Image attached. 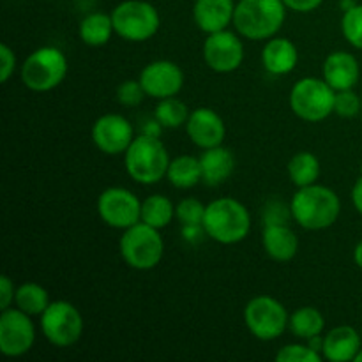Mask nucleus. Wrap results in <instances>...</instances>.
I'll use <instances>...</instances> for the list:
<instances>
[{
	"label": "nucleus",
	"instance_id": "20",
	"mask_svg": "<svg viewBox=\"0 0 362 362\" xmlns=\"http://www.w3.org/2000/svg\"><path fill=\"white\" fill-rule=\"evenodd\" d=\"M235 0H194L193 21L204 34L225 30L233 25Z\"/></svg>",
	"mask_w": 362,
	"mask_h": 362
},
{
	"label": "nucleus",
	"instance_id": "39",
	"mask_svg": "<svg viewBox=\"0 0 362 362\" xmlns=\"http://www.w3.org/2000/svg\"><path fill=\"white\" fill-rule=\"evenodd\" d=\"M165 129V127L161 126V124L158 122V119H152V120H148L147 124H145L144 126V131H141V133L144 134H151V136H161V131Z\"/></svg>",
	"mask_w": 362,
	"mask_h": 362
},
{
	"label": "nucleus",
	"instance_id": "10",
	"mask_svg": "<svg viewBox=\"0 0 362 362\" xmlns=\"http://www.w3.org/2000/svg\"><path fill=\"white\" fill-rule=\"evenodd\" d=\"M290 313L271 296H257L244 306V324L260 341H274L288 329Z\"/></svg>",
	"mask_w": 362,
	"mask_h": 362
},
{
	"label": "nucleus",
	"instance_id": "17",
	"mask_svg": "<svg viewBox=\"0 0 362 362\" xmlns=\"http://www.w3.org/2000/svg\"><path fill=\"white\" fill-rule=\"evenodd\" d=\"M322 78L336 92L354 88L361 78L359 60L350 52H331L322 64Z\"/></svg>",
	"mask_w": 362,
	"mask_h": 362
},
{
	"label": "nucleus",
	"instance_id": "30",
	"mask_svg": "<svg viewBox=\"0 0 362 362\" xmlns=\"http://www.w3.org/2000/svg\"><path fill=\"white\" fill-rule=\"evenodd\" d=\"M341 34L352 48L362 49V4L343 11Z\"/></svg>",
	"mask_w": 362,
	"mask_h": 362
},
{
	"label": "nucleus",
	"instance_id": "11",
	"mask_svg": "<svg viewBox=\"0 0 362 362\" xmlns=\"http://www.w3.org/2000/svg\"><path fill=\"white\" fill-rule=\"evenodd\" d=\"M98 214L110 228L126 230L141 221V200L127 187H106L98 198Z\"/></svg>",
	"mask_w": 362,
	"mask_h": 362
},
{
	"label": "nucleus",
	"instance_id": "29",
	"mask_svg": "<svg viewBox=\"0 0 362 362\" xmlns=\"http://www.w3.org/2000/svg\"><path fill=\"white\" fill-rule=\"evenodd\" d=\"M189 113L186 103L180 101L175 95V98L161 99L156 106L154 117L165 129H177V127L186 126Z\"/></svg>",
	"mask_w": 362,
	"mask_h": 362
},
{
	"label": "nucleus",
	"instance_id": "35",
	"mask_svg": "<svg viewBox=\"0 0 362 362\" xmlns=\"http://www.w3.org/2000/svg\"><path fill=\"white\" fill-rule=\"evenodd\" d=\"M18 67L16 53L9 45H0V81L7 83Z\"/></svg>",
	"mask_w": 362,
	"mask_h": 362
},
{
	"label": "nucleus",
	"instance_id": "22",
	"mask_svg": "<svg viewBox=\"0 0 362 362\" xmlns=\"http://www.w3.org/2000/svg\"><path fill=\"white\" fill-rule=\"evenodd\" d=\"M202 165V182L207 186H221L232 177L235 170V156L230 148L218 145L204 151L200 156Z\"/></svg>",
	"mask_w": 362,
	"mask_h": 362
},
{
	"label": "nucleus",
	"instance_id": "3",
	"mask_svg": "<svg viewBox=\"0 0 362 362\" xmlns=\"http://www.w3.org/2000/svg\"><path fill=\"white\" fill-rule=\"evenodd\" d=\"M283 0H239L233 28L247 41H267L279 34L286 20Z\"/></svg>",
	"mask_w": 362,
	"mask_h": 362
},
{
	"label": "nucleus",
	"instance_id": "16",
	"mask_svg": "<svg viewBox=\"0 0 362 362\" xmlns=\"http://www.w3.org/2000/svg\"><path fill=\"white\" fill-rule=\"evenodd\" d=\"M186 133L193 145H197L202 151H207V148L223 145L226 136V126L218 112L207 108V106H202L189 113V119L186 122Z\"/></svg>",
	"mask_w": 362,
	"mask_h": 362
},
{
	"label": "nucleus",
	"instance_id": "38",
	"mask_svg": "<svg viewBox=\"0 0 362 362\" xmlns=\"http://www.w3.org/2000/svg\"><path fill=\"white\" fill-rule=\"evenodd\" d=\"M350 197H352V204L354 207H356V211L362 216V173L359 179L356 180V184H354L352 194H350Z\"/></svg>",
	"mask_w": 362,
	"mask_h": 362
},
{
	"label": "nucleus",
	"instance_id": "5",
	"mask_svg": "<svg viewBox=\"0 0 362 362\" xmlns=\"http://www.w3.org/2000/svg\"><path fill=\"white\" fill-rule=\"evenodd\" d=\"M119 251L124 264L134 271H152L165 255V240L158 228L140 221L122 230Z\"/></svg>",
	"mask_w": 362,
	"mask_h": 362
},
{
	"label": "nucleus",
	"instance_id": "9",
	"mask_svg": "<svg viewBox=\"0 0 362 362\" xmlns=\"http://www.w3.org/2000/svg\"><path fill=\"white\" fill-rule=\"evenodd\" d=\"M39 327L49 345L69 349L83 336L85 322L80 310L69 300H52L39 317Z\"/></svg>",
	"mask_w": 362,
	"mask_h": 362
},
{
	"label": "nucleus",
	"instance_id": "19",
	"mask_svg": "<svg viewBox=\"0 0 362 362\" xmlns=\"http://www.w3.org/2000/svg\"><path fill=\"white\" fill-rule=\"evenodd\" d=\"M262 66L272 76H286L299 64V49L288 37L274 35L267 39L262 49Z\"/></svg>",
	"mask_w": 362,
	"mask_h": 362
},
{
	"label": "nucleus",
	"instance_id": "31",
	"mask_svg": "<svg viewBox=\"0 0 362 362\" xmlns=\"http://www.w3.org/2000/svg\"><path fill=\"white\" fill-rule=\"evenodd\" d=\"M205 207L198 198H182L175 205V219L182 226H202L205 218Z\"/></svg>",
	"mask_w": 362,
	"mask_h": 362
},
{
	"label": "nucleus",
	"instance_id": "6",
	"mask_svg": "<svg viewBox=\"0 0 362 362\" xmlns=\"http://www.w3.org/2000/svg\"><path fill=\"white\" fill-rule=\"evenodd\" d=\"M67 71L69 62L62 49L57 46H41L23 60L20 78L28 90L49 92L66 80Z\"/></svg>",
	"mask_w": 362,
	"mask_h": 362
},
{
	"label": "nucleus",
	"instance_id": "41",
	"mask_svg": "<svg viewBox=\"0 0 362 362\" xmlns=\"http://www.w3.org/2000/svg\"><path fill=\"white\" fill-rule=\"evenodd\" d=\"M356 0H341V9L343 11H346V9H350V7H354L356 6Z\"/></svg>",
	"mask_w": 362,
	"mask_h": 362
},
{
	"label": "nucleus",
	"instance_id": "36",
	"mask_svg": "<svg viewBox=\"0 0 362 362\" xmlns=\"http://www.w3.org/2000/svg\"><path fill=\"white\" fill-rule=\"evenodd\" d=\"M16 288L14 281L9 276L4 274L0 278V311L7 310V308H13L14 297H16Z\"/></svg>",
	"mask_w": 362,
	"mask_h": 362
},
{
	"label": "nucleus",
	"instance_id": "2",
	"mask_svg": "<svg viewBox=\"0 0 362 362\" xmlns=\"http://www.w3.org/2000/svg\"><path fill=\"white\" fill-rule=\"evenodd\" d=\"M205 235L223 246L239 244L250 235L251 214L243 202L230 197L216 198L205 207V218L202 223Z\"/></svg>",
	"mask_w": 362,
	"mask_h": 362
},
{
	"label": "nucleus",
	"instance_id": "44",
	"mask_svg": "<svg viewBox=\"0 0 362 362\" xmlns=\"http://www.w3.org/2000/svg\"><path fill=\"white\" fill-rule=\"evenodd\" d=\"M361 117H362V110H361Z\"/></svg>",
	"mask_w": 362,
	"mask_h": 362
},
{
	"label": "nucleus",
	"instance_id": "24",
	"mask_svg": "<svg viewBox=\"0 0 362 362\" xmlns=\"http://www.w3.org/2000/svg\"><path fill=\"white\" fill-rule=\"evenodd\" d=\"M115 34L113 28L112 14L106 13H90L80 21L78 27V35H80L81 42L92 48H99L110 42V39Z\"/></svg>",
	"mask_w": 362,
	"mask_h": 362
},
{
	"label": "nucleus",
	"instance_id": "13",
	"mask_svg": "<svg viewBox=\"0 0 362 362\" xmlns=\"http://www.w3.org/2000/svg\"><path fill=\"white\" fill-rule=\"evenodd\" d=\"M35 343V325L30 315L18 308H7L0 313V352L9 359L25 356Z\"/></svg>",
	"mask_w": 362,
	"mask_h": 362
},
{
	"label": "nucleus",
	"instance_id": "7",
	"mask_svg": "<svg viewBox=\"0 0 362 362\" xmlns=\"http://www.w3.org/2000/svg\"><path fill=\"white\" fill-rule=\"evenodd\" d=\"M336 90L324 78L306 76L293 83L288 105L293 115L304 122H322L334 113Z\"/></svg>",
	"mask_w": 362,
	"mask_h": 362
},
{
	"label": "nucleus",
	"instance_id": "32",
	"mask_svg": "<svg viewBox=\"0 0 362 362\" xmlns=\"http://www.w3.org/2000/svg\"><path fill=\"white\" fill-rule=\"evenodd\" d=\"M324 357L315 352L310 345L304 343H290V345L281 346L276 354L278 362H320Z\"/></svg>",
	"mask_w": 362,
	"mask_h": 362
},
{
	"label": "nucleus",
	"instance_id": "28",
	"mask_svg": "<svg viewBox=\"0 0 362 362\" xmlns=\"http://www.w3.org/2000/svg\"><path fill=\"white\" fill-rule=\"evenodd\" d=\"M175 219V204L165 194H151L141 202V221L163 230Z\"/></svg>",
	"mask_w": 362,
	"mask_h": 362
},
{
	"label": "nucleus",
	"instance_id": "34",
	"mask_svg": "<svg viewBox=\"0 0 362 362\" xmlns=\"http://www.w3.org/2000/svg\"><path fill=\"white\" fill-rule=\"evenodd\" d=\"M147 98L140 80H124L117 87V101L127 108H136L141 105V101Z\"/></svg>",
	"mask_w": 362,
	"mask_h": 362
},
{
	"label": "nucleus",
	"instance_id": "43",
	"mask_svg": "<svg viewBox=\"0 0 362 362\" xmlns=\"http://www.w3.org/2000/svg\"><path fill=\"white\" fill-rule=\"evenodd\" d=\"M361 336H362V325H361Z\"/></svg>",
	"mask_w": 362,
	"mask_h": 362
},
{
	"label": "nucleus",
	"instance_id": "23",
	"mask_svg": "<svg viewBox=\"0 0 362 362\" xmlns=\"http://www.w3.org/2000/svg\"><path fill=\"white\" fill-rule=\"evenodd\" d=\"M166 180L175 189H193L202 182V165L200 158L189 154L177 156L170 161Z\"/></svg>",
	"mask_w": 362,
	"mask_h": 362
},
{
	"label": "nucleus",
	"instance_id": "15",
	"mask_svg": "<svg viewBox=\"0 0 362 362\" xmlns=\"http://www.w3.org/2000/svg\"><path fill=\"white\" fill-rule=\"evenodd\" d=\"M138 80H140L147 98L161 101V99L179 95L186 76H184V71L179 64L173 62V60L161 59L148 62L141 69Z\"/></svg>",
	"mask_w": 362,
	"mask_h": 362
},
{
	"label": "nucleus",
	"instance_id": "12",
	"mask_svg": "<svg viewBox=\"0 0 362 362\" xmlns=\"http://www.w3.org/2000/svg\"><path fill=\"white\" fill-rule=\"evenodd\" d=\"M202 52L209 69L218 74L233 73L244 62V42L237 30L225 28L214 34H207Z\"/></svg>",
	"mask_w": 362,
	"mask_h": 362
},
{
	"label": "nucleus",
	"instance_id": "37",
	"mask_svg": "<svg viewBox=\"0 0 362 362\" xmlns=\"http://www.w3.org/2000/svg\"><path fill=\"white\" fill-rule=\"evenodd\" d=\"M283 2H285L286 9L288 11L306 14V13H313V11H317L318 7L324 4V0H283Z\"/></svg>",
	"mask_w": 362,
	"mask_h": 362
},
{
	"label": "nucleus",
	"instance_id": "8",
	"mask_svg": "<svg viewBox=\"0 0 362 362\" xmlns=\"http://www.w3.org/2000/svg\"><path fill=\"white\" fill-rule=\"evenodd\" d=\"M110 14L115 34L129 42L151 41L161 27L159 11L147 0H124Z\"/></svg>",
	"mask_w": 362,
	"mask_h": 362
},
{
	"label": "nucleus",
	"instance_id": "33",
	"mask_svg": "<svg viewBox=\"0 0 362 362\" xmlns=\"http://www.w3.org/2000/svg\"><path fill=\"white\" fill-rule=\"evenodd\" d=\"M362 110V95H357L354 88H346V90L336 92L334 101V113L341 119H354V117L361 115Z\"/></svg>",
	"mask_w": 362,
	"mask_h": 362
},
{
	"label": "nucleus",
	"instance_id": "40",
	"mask_svg": "<svg viewBox=\"0 0 362 362\" xmlns=\"http://www.w3.org/2000/svg\"><path fill=\"white\" fill-rule=\"evenodd\" d=\"M354 262H356L357 267L362 271V239L357 243L356 250H354Z\"/></svg>",
	"mask_w": 362,
	"mask_h": 362
},
{
	"label": "nucleus",
	"instance_id": "1",
	"mask_svg": "<svg viewBox=\"0 0 362 362\" xmlns=\"http://www.w3.org/2000/svg\"><path fill=\"white\" fill-rule=\"evenodd\" d=\"M288 205L293 221L310 232L331 228L341 214V200L338 193L318 182L297 187V193Z\"/></svg>",
	"mask_w": 362,
	"mask_h": 362
},
{
	"label": "nucleus",
	"instance_id": "42",
	"mask_svg": "<svg viewBox=\"0 0 362 362\" xmlns=\"http://www.w3.org/2000/svg\"><path fill=\"white\" fill-rule=\"evenodd\" d=\"M356 362H362V349H361V352L357 354V357H356Z\"/></svg>",
	"mask_w": 362,
	"mask_h": 362
},
{
	"label": "nucleus",
	"instance_id": "18",
	"mask_svg": "<svg viewBox=\"0 0 362 362\" xmlns=\"http://www.w3.org/2000/svg\"><path fill=\"white\" fill-rule=\"evenodd\" d=\"M262 247L271 260L286 264L299 253V237L288 223H265Z\"/></svg>",
	"mask_w": 362,
	"mask_h": 362
},
{
	"label": "nucleus",
	"instance_id": "14",
	"mask_svg": "<svg viewBox=\"0 0 362 362\" xmlns=\"http://www.w3.org/2000/svg\"><path fill=\"white\" fill-rule=\"evenodd\" d=\"M90 138L103 154L120 156L126 154L136 134L133 124L126 117L120 113H105L92 124Z\"/></svg>",
	"mask_w": 362,
	"mask_h": 362
},
{
	"label": "nucleus",
	"instance_id": "26",
	"mask_svg": "<svg viewBox=\"0 0 362 362\" xmlns=\"http://www.w3.org/2000/svg\"><path fill=\"white\" fill-rule=\"evenodd\" d=\"M286 172H288L290 182L296 187L311 186V184H317L318 179H320V159L313 152H297L286 165Z\"/></svg>",
	"mask_w": 362,
	"mask_h": 362
},
{
	"label": "nucleus",
	"instance_id": "27",
	"mask_svg": "<svg viewBox=\"0 0 362 362\" xmlns=\"http://www.w3.org/2000/svg\"><path fill=\"white\" fill-rule=\"evenodd\" d=\"M49 293L42 285L34 281L23 283L16 288L14 308L21 310L30 317H41L46 308L49 306Z\"/></svg>",
	"mask_w": 362,
	"mask_h": 362
},
{
	"label": "nucleus",
	"instance_id": "4",
	"mask_svg": "<svg viewBox=\"0 0 362 362\" xmlns=\"http://www.w3.org/2000/svg\"><path fill=\"white\" fill-rule=\"evenodd\" d=\"M170 154L159 136L144 134L136 136L124 154V165L131 179L141 186H154L166 179Z\"/></svg>",
	"mask_w": 362,
	"mask_h": 362
},
{
	"label": "nucleus",
	"instance_id": "25",
	"mask_svg": "<svg viewBox=\"0 0 362 362\" xmlns=\"http://www.w3.org/2000/svg\"><path fill=\"white\" fill-rule=\"evenodd\" d=\"M325 329V318L320 310L313 306H303L290 313L288 320V331L296 336L297 339H308L315 338V336L324 334Z\"/></svg>",
	"mask_w": 362,
	"mask_h": 362
},
{
	"label": "nucleus",
	"instance_id": "21",
	"mask_svg": "<svg viewBox=\"0 0 362 362\" xmlns=\"http://www.w3.org/2000/svg\"><path fill=\"white\" fill-rule=\"evenodd\" d=\"M362 349V336L352 325H338L324 334V359L331 362L356 361Z\"/></svg>",
	"mask_w": 362,
	"mask_h": 362
}]
</instances>
